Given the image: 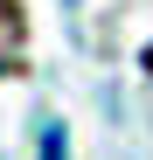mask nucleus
Instances as JSON below:
<instances>
[{
    "instance_id": "nucleus-1",
    "label": "nucleus",
    "mask_w": 153,
    "mask_h": 160,
    "mask_svg": "<svg viewBox=\"0 0 153 160\" xmlns=\"http://www.w3.org/2000/svg\"><path fill=\"white\" fill-rule=\"evenodd\" d=\"M21 63V7L14 0H0V77Z\"/></svg>"
}]
</instances>
